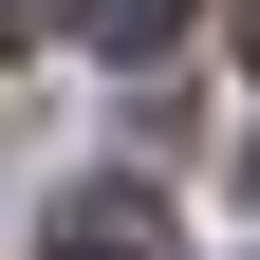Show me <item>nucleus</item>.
<instances>
[{"instance_id": "nucleus-1", "label": "nucleus", "mask_w": 260, "mask_h": 260, "mask_svg": "<svg viewBox=\"0 0 260 260\" xmlns=\"http://www.w3.org/2000/svg\"><path fill=\"white\" fill-rule=\"evenodd\" d=\"M38 260H168V223L130 205V186H93V205H75V223H56V242H38Z\"/></svg>"}, {"instance_id": "nucleus-2", "label": "nucleus", "mask_w": 260, "mask_h": 260, "mask_svg": "<svg viewBox=\"0 0 260 260\" xmlns=\"http://www.w3.org/2000/svg\"><path fill=\"white\" fill-rule=\"evenodd\" d=\"M75 19H93V56H168L186 38V0H75Z\"/></svg>"}, {"instance_id": "nucleus-3", "label": "nucleus", "mask_w": 260, "mask_h": 260, "mask_svg": "<svg viewBox=\"0 0 260 260\" xmlns=\"http://www.w3.org/2000/svg\"><path fill=\"white\" fill-rule=\"evenodd\" d=\"M0 38H38V0H0Z\"/></svg>"}, {"instance_id": "nucleus-4", "label": "nucleus", "mask_w": 260, "mask_h": 260, "mask_svg": "<svg viewBox=\"0 0 260 260\" xmlns=\"http://www.w3.org/2000/svg\"><path fill=\"white\" fill-rule=\"evenodd\" d=\"M242 75H260V0H242Z\"/></svg>"}, {"instance_id": "nucleus-5", "label": "nucleus", "mask_w": 260, "mask_h": 260, "mask_svg": "<svg viewBox=\"0 0 260 260\" xmlns=\"http://www.w3.org/2000/svg\"><path fill=\"white\" fill-rule=\"evenodd\" d=\"M242 205H260V149H242Z\"/></svg>"}]
</instances>
